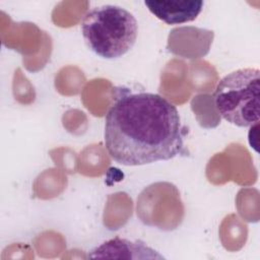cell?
<instances>
[{"label":"cell","instance_id":"6da1fadb","mask_svg":"<svg viewBox=\"0 0 260 260\" xmlns=\"http://www.w3.org/2000/svg\"><path fill=\"white\" fill-rule=\"evenodd\" d=\"M184 135L178 109L157 93L123 94L106 115L105 146L122 166L172 159L183 151Z\"/></svg>","mask_w":260,"mask_h":260},{"label":"cell","instance_id":"7a4b0ae2","mask_svg":"<svg viewBox=\"0 0 260 260\" xmlns=\"http://www.w3.org/2000/svg\"><path fill=\"white\" fill-rule=\"evenodd\" d=\"M88 49L104 59H117L135 45L138 23L135 16L117 5H102L87 11L80 23Z\"/></svg>","mask_w":260,"mask_h":260},{"label":"cell","instance_id":"3957f363","mask_svg":"<svg viewBox=\"0 0 260 260\" xmlns=\"http://www.w3.org/2000/svg\"><path fill=\"white\" fill-rule=\"evenodd\" d=\"M214 107L226 122L238 127L257 125L260 118V71L241 68L222 77L213 93Z\"/></svg>","mask_w":260,"mask_h":260},{"label":"cell","instance_id":"277c9868","mask_svg":"<svg viewBox=\"0 0 260 260\" xmlns=\"http://www.w3.org/2000/svg\"><path fill=\"white\" fill-rule=\"evenodd\" d=\"M88 258L164 259L165 257L141 241L133 242L116 237L91 250L88 254Z\"/></svg>","mask_w":260,"mask_h":260},{"label":"cell","instance_id":"5b68a950","mask_svg":"<svg viewBox=\"0 0 260 260\" xmlns=\"http://www.w3.org/2000/svg\"><path fill=\"white\" fill-rule=\"evenodd\" d=\"M144 4L156 18L165 23L181 24L195 20L202 11L204 2L196 0H145Z\"/></svg>","mask_w":260,"mask_h":260}]
</instances>
